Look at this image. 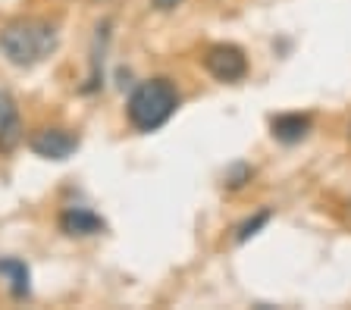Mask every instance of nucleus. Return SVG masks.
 I'll return each mask as SVG.
<instances>
[{"mask_svg":"<svg viewBox=\"0 0 351 310\" xmlns=\"http://www.w3.org/2000/svg\"><path fill=\"white\" fill-rule=\"evenodd\" d=\"M29 144L44 160H66V157H73V151L79 148V138L73 132H66V129H41V132L32 135Z\"/></svg>","mask_w":351,"mask_h":310,"instance_id":"20e7f679","label":"nucleus"},{"mask_svg":"<svg viewBox=\"0 0 351 310\" xmlns=\"http://www.w3.org/2000/svg\"><path fill=\"white\" fill-rule=\"evenodd\" d=\"M22 138V126H19V110L10 94L0 91V151H13Z\"/></svg>","mask_w":351,"mask_h":310,"instance_id":"423d86ee","label":"nucleus"},{"mask_svg":"<svg viewBox=\"0 0 351 310\" xmlns=\"http://www.w3.org/2000/svg\"><path fill=\"white\" fill-rule=\"evenodd\" d=\"M0 273L10 276V285H13V295L16 298H25L29 295V270L22 260H0Z\"/></svg>","mask_w":351,"mask_h":310,"instance_id":"6e6552de","label":"nucleus"},{"mask_svg":"<svg viewBox=\"0 0 351 310\" xmlns=\"http://www.w3.org/2000/svg\"><path fill=\"white\" fill-rule=\"evenodd\" d=\"M270 216H273L270 210H261V214H254L251 220H245L239 229H235V242H248L251 235H257V229H263V226L270 222Z\"/></svg>","mask_w":351,"mask_h":310,"instance_id":"1a4fd4ad","label":"nucleus"},{"mask_svg":"<svg viewBox=\"0 0 351 310\" xmlns=\"http://www.w3.org/2000/svg\"><path fill=\"white\" fill-rule=\"evenodd\" d=\"M0 51L13 66H35L57 51V29L44 19H16L0 31Z\"/></svg>","mask_w":351,"mask_h":310,"instance_id":"f257e3e1","label":"nucleus"},{"mask_svg":"<svg viewBox=\"0 0 351 310\" xmlns=\"http://www.w3.org/2000/svg\"><path fill=\"white\" fill-rule=\"evenodd\" d=\"M204 69L217 81H239L248 75V57L235 44H213L204 57Z\"/></svg>","mask_w":351,"mask_h":310,"instance_id":"7ed1b4c3","label":"nucleus"},{"mask_svg":"<svg viewBox=\"0 0 351 310\" xmlns=\"http://www.w3.org/2000/svg\"><path fill=\"white\" fill-rule=\"evenodd\" d=\"M307 132H311V116L285 113V116L273 119V138H279L282 144H295V141H301Z\"/></svg>","mask_w":351,"mask_h":310,"instance_id":"0eeeda50","label":"nucleus"},{"mask_svg":"<svg viewBox=\"0 0 351 310\" xmlns=\"http://www.w3.org/2000/svg\"><path fill=\"white\" fill-rule=\"evenodd\" d=\"M179 107V94L169 79L141 81L129 97V122L138 132H157Z\"/></svg>","mask_w":351,"mask_h":310,"instance_id":"f03ea898","label":"nucleus"},{"mask_svg":"<svg viewBox=\"0 0 351 310\" xmlns=\"http://www.w3.org/2000/svg\"><path fill=\"white\" fill-rule=\"evenodd\" d=\"M60 229L66 235H95V232H104V220L85 207H66L60 214Z\"/></svg>","mask_w":351,"mask_h":310,"instance_id":"39448f33","label":"nucleus"},{"mask_svg":"<svg viewBox=\"0 0 351 310\" xmlns=\"http://www.w3.org/2000/svg\"><path fill=\"white\" fill-rule=\"evenodd\" d=\"M179 0H154V7H160V10H169V7H176Z\"/></svg>","mask_w":351,"mask_h":310,"instance_id":"9d476101","label":"nucleus"}]
</instances>
